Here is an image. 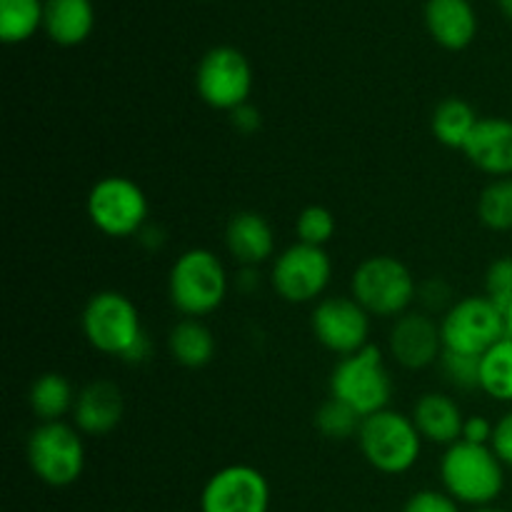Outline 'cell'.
Returning a JSON list of instances; mask_svg holds the SVG:
<instances>
[{
    "mask_svg": "<svg viewBox=\"0 0 512 512\" xmlns=\"http://www.w3.org/2000/svg\"><path fill=\"white\" fill-rule=\"evenodd\" d=\"M438 470L445 493L473 510L493 505L505 490V465L490 445L458 440L445 448Z\"/></svg>",
    "mask_w": 512,
    "mask_h": 512,
    "instance_id": "1",
    "label": "cell"
},
{
    "mask_svg": "<svg viewBox=\"0 0 512 512\" xmlns=\"http://www.w3.org/2000/svg\"><path fill=\"white\" fill-rule=\"evenodd\" d=\"M230 275L223 260L208 248H190L168 273V298L183 318H205L225 303Z\"/></svg>",
    "mask_w": 512,
    "mask_h": 512,
    "instance_id": "2",
    "label": "cell"
},
{
    "mask_svg": "<svg viewBox=\"0 0 512 512\" xmlns=\"http://www.w3.org/2000/svg\"><path fill=\"white\" fill-rule=\"evenodd\" d=\"M358 445L370 468L383 475H403L420 460L423 435L418 433L410 415L388 408L363 418Z\"/></svg>",
    "mask_w": 512,
    "mask_h": 512,
    "instance_id": "3",
    "label": "cell"
},
{
    "mask_svg": "<svg viewBox=\"0 0 512 512\" xmlns=\"http://www.w3.org/2000/svg\"><path fill=\"white\" fill-rule=\"evenodd\" d=\"M330 398L350 405L360 418L388 410L393 400V375L380 348L368 345L340 358L330 373Z\"/></svg>",
    "mask_w": 512,
    "mask_h": 512,
    "instance_id": "4",
    "label": "cell"
},
{
    "mask_svg": "<svg viewBox=\"0 0 512 512\" xmlns=\"http://www.w3.org/2000/svg\"><path fill=\"white\" fill-rule=\"evenodd\" d=\"M350 295L368 310L370 318H400L418 300V283L398 258L373 255L353 270Z\"/></svg>",
    "mask_w": 512,
    "mask_h": 512,
    "instance_id": "5",
    "label": "cell"
},
{
    "mask_svg": "<svg viewBox=\"0 0 512 512\" xmlns=\"http://www.w3.org/2000/svg\"><path fill=\"white\" fill-rule=\"evenodd\" d=\"M75 425L55 420L38 423L28 435V465L40 483L50 488H68L78 483L85 470V443Z\"/></svg>",
    "mask_w": 512,
    "mask_h": 512,
    "instance_id": "6",
    "label": "cell"
},
{
    "mask_svg": "<svg viewBox=\"0 0 512 512\" xmlns=\"http://www.w3.org/2000/svg\"><path fill=\"white\" fill-rule=\"evenodd\" d=\"M90 223L108 238H133L148 225V195L135 180L123 175L100 178L90 188L88 203Z\"/></svg>",
    "mask_w": 512,
    "mask_h": 512,
    "instance_id": "7",
    "label": "cell"
},
{
    "mask_svg": "<svg viewBox=\"0 0 512 512\" xmlns=\"http://www.w3.org/2000/svg\"><path fill=\"white\" fill-rule=\"evenodd\" d=\"M80 330L98 353L120 360L145 333L135 303L118 290H100L85 303Z\"/></svg>",
    "mask_w": 512,
    "mask_h": 512,
    "instance_id": "8",
    "label": "cell"
},
{
    "mask_svg": "<svg viewBox=\"0 0 512 512\" xmlns=\"http://www.w3.org/2000/svg\"><path fill=\"white\" fill-rule=\"evenodd\" d=\"M445 350L483 355L505 338V313L488 295H468L450 305L440 318Z\"/></svg>",
    "mask_w": 512,
    "mask_h": 512,
    "instance_id": "9",
    "label": "cell"
},
{
    "mask_svg": "<svg viewBox=\"0 0 512 512\" xmlns=\"http://www.w3.org/2000/svg\"><path fill=\"white\" fill-rule=\"evenodd\" d=\"M195 90L200 100L213 110L233 113L250 103L253 93V68L248 58L233 45H215L200 58L195 70Z\"/></svg>",
    "mask_w": 512,
    "mask_h": 512,
    "instance_id": "10",
    "label": "cell"
},
{
    "mask_svg": "<svg viewBox=\"0 0 512 512\" xmlns=\"http://www.w3.org/2000/svg\"><path fill=\"white\" fill-rule=\"evenodd\" d=\"M333 278V260L325 248L295 243L273 258L270 285L290 305L315 303L328 290Z\"/></svg>",
    "mask_w": 512,
    "mask_h": 512,
    "instance_id": "11",
    "label": "cell"
},
{
    "mask_svg": "<svg viewBox=\"0 0 512 512\" xmlns=\"http://www.w3.org/2000/svg\"><path fill=\"white\" fill-rule=\"evenodd\" d=\"M310 328L315 340L338 358L370 345V313L353 295H330L315 303Z\"/></svg>",
    "mask_w": 512,
    "mask_h": 512,
    "instance_id": "12",
    "label": "cell"
},
{
    "mask_svg": "<svg viewBox=\"0 0 512 512\" xmlns=\"http://www.w3.org/2000/svg\"><path fill=\"white\" fill-rule=\"evenodd\" d=\"M270 485L253 465L215 470L200 493V512H268Z\"/></svg>",
    "mask_w": 512,
    "mask_h": 512,
    "instance_id": "13",
    "label": "cell"
},
{
    "mask_svg": "<svg viewBox=\"0 0 512 512\" xmlns=\"http://www.w3.org/2000/svg\"><path fill=\"white\" fill-rule=\"evenodd\" d=\"M388 348L395 363L403 365L405 370L430 368V365L438 363L445 350L440 323H435L433 315L408 310L400 318H395L393 328H390Z\"/></svg>",
    "mask_w": 512,
    "mask_h": 512,
    "instance_id": "14",
    "label": "cell"
},
{
    "mask_svg": "<svg viewBox=\"0 0 512 512\" xmlns=\"http://www.w3.org/2000/svg\"><path fill=\"white\" fill-rule=\"evenodd\" d=\"M70 415H73V425L83 435L100 438V435L113 433L125 415L123 390L110 380H93L78 390Z\"/></svg>",
    "mask_w": 512,
    "mask_h": 512,
    "instance_id": "15",
    "label": "cell"
},
{
    "mask_svg": "<svg viewBox=\"0 0 512 512\" xmlns=\"http://www.w3.org/2000/svg\"><path fill=\"white\" fill-rule=\"evenodd\" d=\"M225 250L240 268H260L275 258L273 225L255 210H240L225 225Z\"/></svg>",
    "mask_w": 512,
    "mask_h": 512,
    "instance_id": "16",
    "label": "cell"
},
{
    "mask_svg": "<svg viewBox=\"0 0 512 512\" xmlns=\"http://www.w3.org/2000/svg\"><path fill=\"white\" fill-rule=\"evenodd\" d=\"M465 158L490 178H512V120L480 118L463 148Z\"/></svg>",
    "mask_w": 512,
    "mask_h": 512,
    "instance_id": "17",
    "label": "cell"
},
{
    "mask_svg": "<svg viewBox=\"0 0 512 512\" xmlns=\"http://www.w3.org/2000/svg\"><path fill=\"white\" fill-rule=\"evenodd\" d=\"M425 25L445 50H465L478 35V15L470 0H428Z\"/></svg>",
    "mask_w": 512,
    "mask_h": 512,
    "instance_id": "18",
    "label": "cell"
},
{
    "mask_svg": "<svg viewBox=\"0 0 512 512\" xmlns=\"http://www.w3.org/2000/svg\"><path fill=\"white\" fill-rule=\"evenodd\" d=\"M410 418H413L415 428L423 435V440H428L433 445L450 448V445H455L463 438L465 415L460 410V405L445 393L420 395L418 403L413 405V415Z\"/></svg>",
    "mask_w": 512,
    "mask_h": 512,
    "instance_id": "19",
    "label": "cell"
},
{
    "mask_svg": "<svg viewBox=\"0 0 512 512\" xmlns=\"http://www.w3.org/2000/svg\"><path fill=\"white\" fill-rule=\"evenodd\" d=\"M95 28V8L90 0H45L43 30L60 48L85 43Z\"/></svg>",
    "mask_w": 512,
    "mask_h": 512,
    "instance_id": "20",
    "label": "cell"
},
{
    "mask_svg": "<svg viewBox=\"0 0 512 512\" xmlns=\"http://www.w3.org/2000/svg\"><path fill=\"white\" fill-rule=\"evenodd\" d=\"M168 353L178 365L188 370H200L213 363L215 335L203 320L183 318L173 325L168 335Z\"/></svg>",
    "mask_w": 512,
    "mask_h": 512,
    "instance_id": "21",
    "label": "cell"
},
{
    "mask_svg": "<svg viewBox=\"0 0 512 512\" xmlns=\"http://www.w3.org/2000/svg\"><path fill=\"white\" fill-rule=\"evenodd\" d=\"M480 123L473 105L463 98H445L435 105L430 130L440 145L450 150H463L473 135L475 125Z\"/></svg>",
    "mask_w": 512,
    "mask_h": 512,
    "instance_id": "22",
    "label": "cell"
},
{
    "mask_svg": "<svg viewBox=\"0 0 512 512\" xmlns=\"http://www.w3.org/2000/svg\"><path fill=\"white\" fill-rule=\"evenodd\" d=\"M75 390L70 380L60 373H43L33 380L28 390V403L40 423H55L73 413Z\"/></svg>",
    "mask_w": 512,
    "mask_h": 512,
    "instance_id": "23",
    "label": "cell"
},
{
    "mask_svg": "<svg viewBox=\"0 0 512 512\" xmlns=\"http://www.w3.org/2000/svg\"><path fill=\"white\" fill-rule=\"evenodd\" d=\"M45 0H0V38L3 43H25L43 28Z\"/></svg>",
    "mask_w": 512,
    "mask_h": 512,
    "instance_id": "24",
    "label": "cell"
},
{
    "mask_svg": "<svg viewBox=\"0 0 512 512\" xmlns=\"http://www.w3.org/2000/svg\"><path fill=\"white\" fill-rule=\"evenodd\" d=\"M480 390L498 403H512V340L503 338L480 355Z\"/></svg>",
    "mask_w": 512,
    "mask_h": 512,
    "instance_id": "25",
    "label": "cell"
},
{
    "mask_svg": "<svg viewBox=\"0 0 512 512\" xmlns=\"http://www.w3.org/2000/svg\"><path fill=\"white\" fill-rule=\"evenodd\" d=\"M478 218L493 233L512 230V178H495L478 198Z\"/></svg>",
    "mask_w": 512,
    "mask_h": 512,
    "instance_id": "26",
    "label": "cell"
},
{
    "mask_svg": "<svg viewBox=\"0 0 512 512\" xmlns=\"http://www.w3.org/2000/svg\"><path fill=\"white\" fill-rule=\"evenodd\" d=\"M360 423H363V418L350 405L340 403L335 398L325 400L318 408V413H315V428L328 440L358 438Z\"/></svg>",
    "mask_w": 512,
    "mask_h": 512,
    "instance_id": "27",
    "label": "cell"
},
{
    "mask_svg": "<svg viewBox=\"0 0 512 512\" xmlns=\"http://www.w3.org/2000/svg\"><path fill=\"white\" fill-rule=\"evenodd\" d=\"M335 215L330 213L323 205H308L305 210H300L298 218H295V235H298V243L315 245V248H325V245L333 240L335 235Z\"/></svg>",
    "mask_w": 512,
    "mask_h": 512,
    "instance_id": "28",
    "label": "cell"
},
{
    "mask_svg": "<svg viewBox=\"0 0 512 512\" xmlns=\"http://www.w3.org/2000/svg\"><path fill=\"white\" fill-rule=\"evenodd\" d=\"M438 368L443 373L445 383L458 390H480V355L453 353L443 350L438 360Z\"/></svg>",
    "mask_w": 512,
    "mask_h": 512,
    "instance_id": "29",
    "label": "cell"
},
{
    "mask_svg": "<svg viewBox=\"0 0 512 512\" xmlns=\"http://www.w3.org/2000/svg\"><path fill=\"white\" fill-rule=\"evenodd\" d=\"M485 295L498 305L500 310H508L512 305V255L493 260L485 273Z\"/></svg>",
    "mask_w": 512,
    "mask_h": 512,
    "instance_id": "30",
    "label": "cell"
},
{
    "mask_svg": "<svg viewBox=\"0 0 512 512\" xmlns=\"http://www.w3.org/2000/svg\"><path fill=\"white\" fill-rule=\"evenodd\" d=\"M403 512H460V503L445 490H418L405 500Z\"/></svg>",
    "mask_w": 512,
    "mask_h": 512,
    "instance_id": "31",
    "label": "cell"
},
{
    "mask_svg": "<svg viewBox=\"0 0 512 512\" xmlns=\"http://www.w3.org/2000/svg\"><path fill=\"white\" fill-rule=\"evenodd\" d=\"M453 295H450V285L443 278H430L423 285H418V300L423 303V313H438L445 310L448 313L450 305H453Z\"/></svg>",
    "mask_w": 512,
    "mask_h": 512,
    "instance_id": "32",
    "label": "cell"
},
{
    "mask_svg": "<svg viewBox=\"0 0 512 512\" xmlns=\"http://www.w3.org/2000/svg\"><path fill=\"white\" fill-rule=\"evenodd\" d=\"M490 448H493V453L503 460V465L512 468V410H508V413L495 423Z\"/></svg>",
    "mask_w": 512,
    "mask_h": 512,
    "instance_id": "33",
    "label": "cell"
},
{
    "mask_svg": "<svg viewBox=\"0 0 512 512\" xmlns=\"http://www.w3.org/2000/svg\"><path fill=\"white\" fill-rule=\"evenodd\" d=\"M493 430H495V423H490L488 418H483V415H470V418H465L463 438L460 440L473 445H490V440H493Z\"/></svg>",
    "mask_w": 512,
    "mask_h": 512,
    "instance_id": "34",
    "label": "cell"
},
{
    "mask_svg": "<svg viewBox=\"0 0 512 512\" xmlns=\"http://www.w3.org/2000/svg\"><path fill=\"white\" fill-rule=\"evenodd\" d=\"M230 123H233V128L238 130L240 135H253L258 133L260 125H263V115H260V110L255 108L253 103H245L230 113Z\"/></svg>",
    "mask_w": 512,
    "mask_h": 512,
    "instance_id": "35",
    "label": "cell"
},
{
    "mask_svg": "<svg viewBox=\"0 0 512 512\" xmlns=\"http://www.w3.org/2000/svg\"><path fill=\"white\" fill-rule=\"evenodd\" d=\"M150 355H153V343H150L148 335H140L138 340L133 343V348L128 350V353L123 355V363H130V365H143L148 363Z\"/></svg>",
    "mask_w": 512,
    "mask_h": 512,
    "instance_id": "36",
    "label": "cell"
},
{
    "mask_svg": "<svg viewBox=\"0 0 512 512\" xmlns=\"http://www.w3.org/2000/svg\"><path fill=\"white\" fill-rule=\"evenodd\" d=\"M233 285H235V288H238L243 295H253L255 290L260 288L258 268H240L238 278H235Z\"/></svg>",
    "mask_w": 512,
    "mask_h": 512,
    "instance_id": "37",
    "label": "cell"
},
{
    "mask_svg": "<svg viewBox=\"0 0 512 512\" xmlns=\"http://www.w3.org/2000/svg\"><path fill=\"white\" fill-rule=\"evenodd\" d=\"M138 243L143 245V248H148V250H158V248H163L165 233L158 228V225H150V223H148V225H145V228L138 233Z\"/></svg>",
    "mask_w": 512,
    "mask_h": 512,
    "instance_id": "38",
    "label": "cell"
},
{
    "mask_svg": "<svg viewBox=\"0 0 512 512\" xmlns=\"http://www.w3.org/2000/svg\"><path fill=\"white\" fill-rule=\"evenodd\" d=\"M495 3H498L500 13H503L505 18H508L510 23H512V0H495Z\"/></svg>",
    "mask_w": 512,
    "mask_h": 512,
    "instance_id": "39",
    "label": "cell"
},
{
    "mask_svg": "<svg viewBox=\"0 0 512 512\" xmlns=\"http://www.w3.org/2000/svg\"><path fill=\"white\" fill-rule=\"evenodd\" d=\"M505 338L512 340V305L505 310Z\"/></svg>",
    "mask_w": 512,
    "mask_h": 512,
    "instance_id": "40",
    "label": "cell"
},
{
    "mask_svg": "<svg viewBox=\"0 0 512 512\" xmlns=\"http://www.w3.org/2000/svg\"><path fill=\"white\" fill-rule=\"evenodd\" d=\"M473 512H510L505 508H495V505H485V508H475Z\"/></svg>",
    "mask_w": 512,
    "mask_h": 512,
    "instance_id": "41",
    "label": "cell"
}]
</instances>
